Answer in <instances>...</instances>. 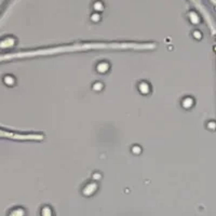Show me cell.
<instances>
[{
	"instance_id": "cell-1",
	"label": "cell",
	"mask_w": 216,
	"mask_h": 216,
	"mask_svg": "<svg viewBox=\"0 0 216 216\" xmlns=\"http://www.w3.org/2000/svg\"><path fill=\"white\" fill-rule=\"evenodd\" d=\"M2 80H3L4 85H8V86H13L14 85H15V78H14L13 76H11V75L4 76Z\"/></svg>"
},
{
	"instance_id": "cell-2",
	"label": "cell",
	"mask_w": 216,
	"mask_h": 216,
	"mask_svg": "<svg viewBox=\"0 0 216 216\" xmlns=\"http://www.w3.org/2000/svg\"><path fill=\"white\" fill-rule=\"evenodd\" d=\"M96 69H97V71L104 74V73H106L108 69H109V65H108V63H106V62H102V63H100L97 65Z\"/></svg>"
},
{
	"instance_id": "cell-3",
	"label": "cell",
	"mask_w": 216,
	"mask_h": 216,
	"mask_svg": "<svg viewBox=\"0 0 216 216\" xmlns=\"http://www.w3.org/2000/svg\"><path fill=\"white\" fill-rule=\"evenodd\" d=\"M138 89H140V91L143 93V94H147V93H149V91H150V86L147 82H141L140 86H138Z\"/></svg>"
},
{
	"instance_id": "cell-4",
	"label": "cell",
	"mask_w": 216,
	"mask_h": 216,
	"mask_svg": "<svg viewBox=\"0 0 216 216\" xmlns=\"http://www.w3.org/2000/svg\"><path fill=\"white\" fill-rule=\"evenodd\" d=\"M182 105L185 107V108H190L191 106L193 105V100L191 97H186L183 100V102H182Z\"/></svg>"
},
{
	"instance_id": "cell-5",
	"label": "cell",
	"mask_w": 216,
	"mask_h": 216,
	"mask_svg": "<svg viewBox=\"0 0 216 216\" xmlns=\"http://www.w3.org/2000/svg\"><path fill=\"white\" fill-rule=\"evenodd\" d=\"M94 190H96V185L91 184V185H89V186H86V188L85 189V193H86L88 196H90V194L92 193Z\"/></svg>"
},
{
	"instance_id": "cell-6",
	"label": "cell",
	"mask_w": 216,
	"mask_h": 216,
	"mask_svg": "<svg viewBox=\"0 0 216 216\" xmlns=\"http://www.w3.org/2000/svg\"><path fill=\"white\" fill-rule=\"evenodd\" d=\"M93 8H94L95 11H102L103 9H104V3L98 0V1L94 2V6H93Z\"/></svg>"
},
{
	"instance_id": "cell-7",
	"label": "cell",
	"mask_w": 216,
	"mask_h": 216,
	"mask_svg": "<svg viewBox=\"0 0 216 216\" xmlns=\"http://www.w3.org/2000/svg\"><path fill=\"white\" fill-rule=\"evenodd\" d=\"M91 20H92L93 22H98L100 20V13H97V12H94V13L91 15Z\"/></svg>"
},
{
	"instance_id": "cell-8",
	"label": "cell",
	"mask_w": 216,
	"mask_h": 216,
	"mask_svg": "<svg viewBox=\"0 0 216 216\" xmlns=\"http://www.w3.org/2000/svg\"><path fill=\"white\" fill-rule=\"evenodd\" d=\"M102 88H103V85L100 82H96L95 85H93V89H94L95 91H100L102 90Z\"/></svg>"
},
{
	"instance_id": "cell-9",
	"label": "cell",
	"mask_w": 216,
	"mask_h": 216,
	"mask_svg": "<svg viewBox=\"0 0 216 216\" xmlns=\"http://www.w3.org/2000/svg\"><path fill=\"white\" fill-rule=\"evenodd\" d=\"M133 152L134 153H136V155H137V153H141V147H137V146H135V147H133Z\"/></svg>"
},
{
	"instance_id": "cell-10",
	"label": "cell",
	"mask_w": 216,
	"mask_h": 216,
	"mask_svg": "<svg viewBox=\"0 0 216 216\" xmlns=\"http://www.w3.org/2000/svg\"><path fill=\"white\" fill-rule=\"evenodd\" d=\"M193 35H194V36H197V38H198V39H200V38H201V33H198V32H196V33H193Z\"/></svg>"
}]
</instances>
